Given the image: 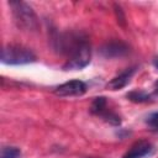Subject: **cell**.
<instances>
[{
    "instance_id": "cell-1",
    "label": "cell",
    "mask_w": 158,
    "mask_h": 158,
    "mask_svg": "<svg viewBox=\"0 0 158 158\" xmlns=\"http://www.w3.org/2000/svg\"><path fill=\"white\" fill-rule=\"evenodd\" d=\"M62 53L68 54V59L63 65L64 70H78L85 68L90 63L91 49L88 40L80 35H63L56 40Z\"/></svg>"
},
{
    "instance_id": "cell-2",
    "label": "cell",
    "mask_w": 158,
    "mask_h": 158,
    "mask_svg": "<svg viewBox=\"0 0 158 158\" xmlns=\"http://www.w3.org/2000/svg\"><path fill=\"white\" fill-rule=\"evenodd\" d=\"M12 17L19 28L27 32H36L40 28V21L33 9L23 1H9Z\"/></svg>"
},
{
    "instance_id": "cell-3",
    "label": "cell",
    "mask_w": 158,
    "mask_h": 158,
    "mask_svg": "<svg viewBox=\"0 0 158 158\" xmlns=\"http://www.w3.org/2000/svg\"><path fill=\"white\" fill-rule=\"evenodd\" d=\"M36 60L35 53L21 44H7L1 51V62L10 65L28 64Z\"/></svg>"
},
{
    "instance_id": "cell-4",
    "label": "cell",
    "mask_w": 158,
    "mask_h": 158,
    "mask_svg": "<svg viewBox=\"0 0 158 158\" xmlns=\"http://www.w3.org/2000/svg\"><path fill=\"white\" fill-rule=\"evenodd\" d=\"M86 84L81 80H69L54 89V94L58 96H80L85 94Z\"/></svg>"
},
{
    "instance_id": "cell-5",
    "label": "cell",
    "mask_w": 158,
    "mask_h": 158,
    "mask_svg": "<svg viewBox=\"0 0 158 158\" xmlns=\"http://www.w3.org/2000/svg\"><path fill=\"white\" fill-rule=\"evenodd\" d=\"M128 53V46L121 41H111L100 48V54L105 58H118Z\"/></svg>"
},
{
    "instance_id": "cell-6",
    "label": "cell",
    "mask_w": 158,
    "mask_h": 158,
    "mask_svg": "<svg viewBox=\"0 0 158 158\" xmlns=\"http://www.w3.org/2000/svg\"><path fill=\"white\" fill-rule=\"evenodd\" d=\"M156 151L154 146L147 141H139L136 142L125 154L122 158H144L147 156H151Z\"/></svg>"
},
{
    "instance_id": "cell-7",
    "label": "cell",
    "mask_w": 158,
    "mask_h": 158,
    "mask_svg": "<svg viewBox=\"0 0 158 158\" xmlns=\"http://www.w3.org/2000/svg\"><path fill=\"white\" fill-rule=\"evenodd\" d=\"M136 72V68L132 67V68H127L126 70H123L121 74H118L117 77L112 78L109 83H107V88L111 89V90H118V89H122L123 86H126L130 81V79L132 78V75L135 74Z\"/></svg>"
},
{
    "instance_id": "cell-8",
    "label": "cell",
    "mask_w": 158,
    "mask_h": 158,
    "mask_svg": "<svg viewBox=\"0 0 158 158\" xmlns=\"http://www.w3.org/2000/svg\"><path fill=\"white\" fill-rule=\"evenodd\" d=\"M127 99L132 102H147L151 100V95L142 91V90H133V91H130L127 95Z\"/></svg>"
},
{
    "instance_id": "cell-9",
    "label": "cell",
    "mask_w": 158,
    "mask_h": 158,
    "mask_svg": "<svg viewBox=\"0 0 158 158\" xmlns=\"http://www.w3.org/2000/svg\"><path fill=\"white\" fill-rule=\"evenodd\" d=\"M106 110V98L104 96H99V98H95L91 102V107H90V111L95 115H101L104 111Z\"/></svg>"
},
{
    "instance_id": "cell-10",
    "label": "cell",
    "mask_w": 158,
    "mask_h": 158,
    "mask_svg": "<svg viewBox=\"0 0 158 158\" xmlns=\"http://www.w3.org/2000/svg\"><path fill=\"white\" fill-rule=\"evenodd\" d=\"M21 156V151L16 147H2L0 158H19Z\"/></svg>"
},
{
    "instance_id": "cell-11",
    "label": "cell",
    "mask_w": 158,
    "mask_h": 158,
    "mask_svg": "<svg viewBox=\"0 0 158 158\" xmlns=\"http://www.w3.org/2000/svg\"><path fill=\"white\" fill-rule=\"evenodd\" d=\"M114 11H115L116 20H117L118 25H120L122 28H126V16H125V12H123L122 7H121L118 4H115V5H114Z\"/></svg>"
},
{
    "instance_id": "cell-12",
    "label": "cell",
    "mask_w": 158,
    "mask_h": 158,
    "mask_svg": "<svg viewBox=\"0 0 158 158\" xmlns=\"http://www.w3.org/2000/svg\"><path fill=\"white\" fill-rule=\"evenodd\" d=\"M147 125L152 128V130H158V112H153L151 114L147 120H146Z\"/></svg>"
},
{
    "instance_id": "cell-13",
    "label": "cell",
    "mask_w": 158,
    "mask_h": 158,
    "mask_svg": "<svg viewBox=\"0 0 158 158\" xmlns=\"http://www.w3.org/2000/svg\"><path fill=\"white\" fill-rule=\"evenodd\" d=\"M153 64H154V67H156V68H157V69H158V57H157V58H154V59H153Z\"/></svg>"
},
{
    "instance_id": "cell-14",
    "label": "cell",
    "mask_w": 158,
    "mask_h": 158,
    "mask_svg": "<svg viewBox=\"0 0 158 158\" xmlns=\"http://www.w3.org/2000/svg\"><path fill=\"white\" fill-rule=\"evenodd\" d=\"M154 88H156V91L158 93V80H157V81L154 83Z\"/></svg>"
}]
</instances>
